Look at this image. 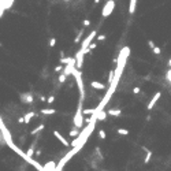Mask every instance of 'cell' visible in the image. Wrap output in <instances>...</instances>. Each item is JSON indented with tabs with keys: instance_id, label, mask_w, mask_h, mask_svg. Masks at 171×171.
I'll list each match as a JSON object with an SVG mask.
<instances>
[{
	"instance_id": "1",
	"label": "cell",
	"mask_w": 171,
	"mask_h": 171,
	"mask_svg": "<svg viewBox=\"0 0 171 171\" xmlns=\"http://www.w3.org/2000/svg\"><path fill=\"white\" fill-rule=\"evenodd\" d=\"M129 55H130V48L129 47H123V48L121 49V52H119V56H118V59H116V69H115V77H114V81L110 84V89L107 91V94L104 96L101 103L96 107L99 111H101L104 108V106H107V103L110 101L111 96L114 94V92H115L118 84H119L121 75L123 73V69H125V66H126V60H127V58H129Z\"/></svg>"
},
{
	"instance_id": "2",
	"label": "cell",
	"mask_w": 171,
	"mask_h": 171,
	"mask_svg": "<svg viewBox=\"0 0 171 171\" xmlns=\"http://www.w3.org/2000/svg\"><path fill=\"white\" fill-rule=\"evenodd\" d=\"M74 78H75V82H77L78 85V91H79V100L81 101H84V99H85V88H84V81H82V77H81V70L78 69H75L74 70Z\"/></svg>"
},
{
	"instance_id": "3",
	"label": "cell",
	"mask_w": 171,
	"mask_h": 171,
	"mask_svg": "<svg viewBox=\"0 0 171 171\" xmlns=\"http://www.w3.org/2000/svg\"><path fill=\"white\" fill-rule=\"evenodd\" d=\"M82 103L84 101H81L79 100V103H78V108H77V112H75V115H74V126L75 127H78V129H81L82 127V125H84V110H82Z\"/></svg>"
},
{
	"instance_id": "4",
	"label": "cell",
	"mask_w": 171,
	"mask_h": 171,
	"mask_svg": "<svg viewBox=\"0 0 171 171\" xmlns=\"http://www.w3.org/2000/svg\"><path fill=\"white\" fill-rule=\"evenodd\" d=\"M0 129H2V136H3V138L6 140V144H7L8 146H11V145L14 144L12 137H11V133H10V130H8L7 127H6V125H4L3 121L0 122Z\"/></svg>"
},
{
	"instance_id": "5",
	"label": "cell",
	"mask_w": 171,
	"mask_h": 171,
	"mask_svg": "<svg viewBox=\"0 0 171 171\" xmlns=\"http://www.w3.org/2000/svg\"><path fill=\"white\" fill-rule=\"evenodd\" d=\"M114 7H115V2H114V0H108V2L106 3V6H104V8H103L101 15H103V17L111 15V12L114 11Z\"/></svg>"
},
{
	"instance_id": "6",
	"label": "cell",
	"mask_w": 171,
	"mask_h": 171,
	"mask_svg": "<svg viewBox=\"0 0 171 171\" xmlns=\"http://www.w3.org/2000/svg\"><path fill=\"white\" fill-rule=\"evenodd\" d=\"M94 37H97V32L96 30H93V32H91L89 33V36L86 37V39H85L84 41H82V47H81V48L82 49H86V48H89V45L92 44V41H93V39Z\"/></svg>"
},
{
	"instance_id": "7",
	"label": "cell",
	"mask_w": 171,
	"mask_h": 171,
	"mask_svg": "<svg viewBox=\"0 0 171 171\" xmlns=\"http://www.w3.org/2000/svg\"><path fill=\"white\" fill-rule=\"evenodd\" d=\"M160 96H161L160 92H156V93L153 94V97H152L151 100H149V103H148V110H152V108L155 107V104L158 103V100L160 99Z\"/></svg>"
},
{
	"instance_id": "8",
	"label": "cell",
	"mask_w": 171,
	"mask_h": 171,
	"mask_svg": "<svg viewBox=\"0 0 171 171\" xmlns=\"http://www.w3.org/2000/svg\"><path fill=\"white\" fill-rule=\"evenodd\" d=\"M54 136H55L56 138H58V140L60 141V144H62V145H64V146H69V145H70V142H67V140H66L64 137L62 136L58 130H55V131H54Z\"/></svg>"
},
{
	"instance_id": "9",
	"label": "cell",
	"mask_w": 171,
	"mask_h": 171,
	"mask_svg": "<svg viewBox=\"0 0 171 171\" xmlns=\"http://www.w3.org/2000/svg\"><path fill=\"white\" fill-rule=\"evenodd\" d=\"M21 100H22L23 103L30 104V103H33V96H32L30 93H22V94H21Z\"/></svg>"
},
{
	"instance_id": "10",
	"label": "cell",
	"mask_w": 171,
	"mask_h": 171,
	"mask_svg": "<svg viewBox=\"0 0 171 171\" xmlns=\"http://www.w3.org/2000/svg\"><path fill=\"white\" fill-rule=\"evenodd\" d=\"M56 166L58 164L51 160V161H48V163L44 164V168H45V171H56Z\"/></svg>"
},
{
	"instance_id": "11",
	"label": "cell",
	"mask_w": 171,
	"mask_h": 171,
	"mask_svg": "<svg viewBox=\"0 0 171 171\" xmlns=\"http://www.w3.org/2000/svg\"><path fill=\"white\" fill-rule=\"evenodd\" d=\"M96 114H97V119H99V121H106L108 112H106L104 110H101V111H97V110H96Z\"/></svg>"
},
{
	"instance_id": "12",
	"label": "cell",
	"mask_w": 171,
	"mask_h": 171,
	"mask_svg": "<svg viewBox=\"0 0 171 171\" xmlns=\"http://www.w3.org/2000/svg\"><path fill=\"white\" fill-rule=\"evenodd\" d=\"M34 116H36V112L34 111H30L29 114H26V115L23 116V118H25V123H30L32 118H34Z\"/></svg>"
},
{
	"instance_id": "13",
	"label": "cell",
	"mask_w": 171,
	"mask_h": 171,
	"mask_svg": "<svg viewBox=\"0 0 171 171\" xmlns=\"http://www.w3.org/2000/svg\"><path fill=\"white\" fill-rule=\"evenodd\" d=\"M91 86L94 88V89H99V91H100V89H106V88H104V85L100 84V82H97V81H92V82H91Z\"/></svg>"
},
{
	"instance_id": "14",
	"label": "cell",
	"mask_w": 171,
	"mask_h": 171,
	"mask_svg": "<svg viewBox=\"0 0 171 171\" xmlns=\"http://www.w3.org/2000/svg\"><path fill=\"white\" fill-rule=\"evenodd\" d=\"M34 142H36V141H34ZM34 142H33V144H32V146H30V148L26 151V155L29 156V158H32L33 155H36V151H34V148H36V144H34Z\"/></svg>"
},
{
	"instance_id": "15",
	"label": "cell",
	"mask_w": 171,
	"mask_h": 171,
	"mask_svg": "<svg viewBox=\"0 0 171 171\" xmlns=\"http://www.w3.org/2000/svg\"><path fill=\"white\" fill-rule=\"evenodd\" d=\"M6 3L7 0H0V17H3L4 11H6Z\"/></svg>"
},
{
	"instance_id": "16",
	"label": "cell",
	"mask_w": 171,
	"mask_h": 171,
	"mask_svg": "<svg viewBox=\"0 0 171 171\" xmlns=\"http://www.w3.org/2000/svg\"><path fill=\"white\" fill-rule=\"evenodd\" d=\"M108 115H111V116H119V115H122V111L121 110H110L108 111Z\"/></svg>"
},
{
	"instance_id": "17",
	"label": "cell",
	"mask_w": 171,
	"mask_h": 171,
	"mask_svg": "<svg viewBox=\"0 0 171 171\" xmlns=\"http://www.w3.org/2000/svg\"><path fill=\"white\" fill-rule=\"evenodd\" d=\"M44 129H45V125H40V126H37L36 129H33L30 131V134H37V133H40L41 130H44Z\"/></svg>"
},
{
	"instance_id": "18",
	"label": "cell",
	"mask_w": 171,
	"mask_h": 171,
	"mask_svg": "<svg viewBox=\"0 0 171 171\" xmlns=\"http://www.w3.org/2000/svg\"><path fill=\"white\" fill-rule=\"evenodd\" d=\"M75 58H63V59H60V64H69V63H71V62H73Z\"/></svg>"
},
{
	"instance_id": "19",
	"label": "cell",
	"mask_w": 171,
	"mask_h": 171,
	"mask_svg": "<svg viewBox=\"0 0 171 171\" xmlns=\"http://www.w3.org/2000/svg\"><path fill=\"white\" fill-rule=\"evenodd\" d=\"M69 134H70L71 137H78V136H79V133H78V127H75V129H71V130L69 131Z\"/></svg>"
},
{
	"instance_id": "20",
	"label": "cell",
	"mask_w": 171,
	"mask_h": 171,
	"mask_svg": "<svg viewBox=\"0 0 171 171\" xmlns=\"http://www.w3.org/2000/svg\"><path fill=\"white\" fill-rule=\"evenodd\" d=\"M56 110H41V114H44V115H52V114H55Z\"/></svg>"
},
{
	"instance_id": "21",
	"label": "cell",
	"mask_w": 171,
	"mask_h": 171,
	"mask_svg": "<svg viewBox=\"0 0 171 171\" xmlns=\"http://www.w3.org/2000/svg\"><path fill=\"white\" fill-rule=\"evenodd\" d=\"M94 112H96V108H86V110H84L85 115H91V114H94Z\"/></svg>"
},
{
	"instance_id": "22",
	"label": "cell",
	"mask_w": 171,
	"mask_h": 171,
	"mask_svg": "<svg viewBox=\"0 0 171 171\" xmlns=\"http://www.w3.org/2000/svg\"><path fill=\"white\" fill-rule=\"evenodd\" d=\"M151 158H152V152L148 151V152H146V158H145V160H144V163H145V164H148V163H149V160H151Z\"/></svg>"
},
{
	"instance_id": "23",
	"label": "cell",
	"mask_w": 171,
	"mask_h": 171,
	"mask_svg": "<svg viewBox=\"0 0 171 171\" xmlns=\"http://www.w3.org/2000/svg\"><path fill=\"white\" fill-rule=\"evenodd\" d=\"M118 134H121V136H127V134H129V130H127V129H118Z\"/></svg>"
},
{
	"instance_id": "24",
	"label": "cell",
	"mask_w": 171,
	"mask_h": 171,
	"mask_svg": "<svg viewBox=\"0 0 171 171\" xmlns=\"http://www.w3.org/2000/svg\"><path fill=\"white\" fill-rule=\"evenodd\" d=\"M66 78H67V75L62 73V74H60V77H59V82H60V84H63L64 81H66Z\"/></svg>"
},
{
	"instance_id": "25",
	"label": "cell",
	"mask_w": 171,
	"mask_h": 171,
	"mask_svg": "<svg viewBox=\"0 0 171 171\" xmlns=\"http://www.w3.org/2000/svg\"><path fill=\"white\" fill-rule=\"evenodd\" d=\"M99 137H100L101 140H104V138H106V137H107L106 131H104V130H99Z\"/></svg>"
},
{
	"instance_id": "26",
	"label": "cell",
	"mask_w": 171,
	"mask_h": 171,
	"mask_svg": "<svg viewBox=\"0 0 171 171\" xmlns=\"http://www.w3.org/2000/svg\"><path fill=\"white\" fill-rule=\"evenodd\" d=\"M82 34H84V30H81V32L78 33V36L75 37V40H74V41H75V42H78V41H79V39H81V36H82Z\"/></svg>"
},
{
	"instance_id": "27",
	"label": "cell",
	"mask_w": 171,
	"mask_h": 171,
	"mask_svg": "<svg viewBox=\"0 0 171 171\" xmlns=\"http://www.w3.org/2000/svg\"><path fill=\"white\" fill-rule=\"evenodd\" d=\"M160 48H159V47H155V48H153V54H156V55H160Z\"/></svg>"
},
{
	"instance_id": "28",
	"label": "cell",
	"mask_w": 171,
	"mask_h": 171,
	"mask_svg": "<svg viewBox=\"0 0 171 171\" xmlns=\"http://www.w3.org/2000/svg\"><path fill=\"white\" fill-rule=\"evenodd\" d=\"M56 44V39H51V41H49V47H54Z\"/></svg>"
},
{
	"instance_id": "29",
	"label": "cell",
	"mask_w": 171,
	"mask_h": 171,
	"mask_svg": "<svg viewBox=\"0 0 171 171\" xmlns=\"http://www.w3.org/2000/svg\"><path fill=\"white\" fill-rule=\"evenodd\" d=\"M148 45L151 47V48H152V49H153V48H155V42H153V41H152V40H149V41H148Z\"/></svg>"
},
{
	"instance_id": "30",
	"label": "cell",
	"mask_w": 171,
	"mask_h": 171,
	"mask_svg": "<svg viewBox=\"0 0 171 171\" xmlns=\"http://www.w3.org/2000/svg\"><path fill=\"white\" fill-rule=\"evenodd\" d=\"M97 40H99V41H103V40H106V36H104V34L97 36Z\"/></svg>"
},
{
	"instance_id": "31",
	"label": "cell",
	"mask_w": 171,
	"mask_h": 171,
	"mask_svg": "<svg viewBox=\"0 0 171 171\" xmlns=\"http://www.w3.org/2000/svg\"><path fill=\"white\" fill-rule=\"evenodd\" d=\"M96 47H97V44H94V42H92V44L89 45V49L92 51V49H94V48H96Z\"/></svg>"
},
{
	"instance_id": "32",
	"label": "cell",
	"mask_w": 171,
	"mask_h": 171,
	"mask_svg": "<svg viewBox=\"0 0 171 171\" xmlns=\"http://www.w3.org/2000/svg\"><path fill=\"white\" fill-rule=\"evenodd\" d=\"M63 67H64V66H58V67H55V71H56V73H58V71H62V70H63Z\"/></svg>"
},
{
	"instance_id": "33",
	"label": "cell",
	"mask_w": 171,
	"mask_h": 171,
	"mask_svg": "<svg viewBox=\"0 0 171 171\" xmlns=\"http://www.w3.org/2000/svg\"><path fill=\"white\" fill-rule=\"evenodd\" d=\"M54 100H55V97H54V96H49L48 99H47V101H48V103H54Z\"/></svg>"
},
{
	"instance_id": "34",
	"label": "cell",
	"mask_w": 171,
	"mask_h": 171,
	"mask_svg": "<svg viewBox=\"0 0 171 171\" xmlns=\"http://www.w3.org/2000/svg\"><path fill=\"white\" fill-rule=\"evenodd\" d=\"M89 25H91V21H89V19H85V21H84V26H89Z\"/></svg>"
},
{
	"instance_id": "35",
	"label": "cell",
	"mask_w": 171,
	"mask_h": 171,
	"mask_svg": "<svg viewBox=\"0 0 171 171\" xmlns=\"http://www.w3.org/2000/svg\"><path fill=\"white\" fill-rule=\"evenodd\" d=\"M167 79L170 81V84H171V70H168V73H167Z\"/></svg>"
},
{
	"instance_id": "36",
	"label": "cell",
	"mask_w": 171,
	"mask_h": 171,
	"mask_svg": "<svg viewBox=\"0 0 171 171\" xmlns=\"http://www.w3.org/2000/svg\"><path fill=\"white\" fill-rule=\"evenodd\" d=\"M133 93H140V88H134V89H133Z\"/></svg>"
},
{
	"instance_id": "37",
	"label": "cell",
	"mask_w": 171,
	"mask_h": 171,
	"mask_svg": "<svg viewBox=\"0 0 171 171\" xmlns=\"http://www.w3.org/2000/svg\"><path fill=\"white\" fill-rule=\"evenodd\" d=\"M36 155H37V156H40V155H41V151H40V149H37V151H36Z\"/></svg>"
},
{
	"instance_id": "38",
	"label": "cell",
	"mask_w": 171,
	"mask_h": 171,
	"mask_svg": "<svg viewBox=\"0 0 171 171\" xmlns=\"http://www.w3.org/2000/svg\"><path fill=\"white\" fill-rule=\"evenodd\" d=\"M168 66H170V67H171V59L168 60Z\"/></svg>"
},
{
	"instance_id": "39",
	"label": "cell",
	"mask_w": 171,
	"mask_h": 171,
	"mask_svg": "<svg viewBox=\"0 0 171 171\" xmlns=\"http://www.w3.org/2000/svg\"><path fill=\"white\" fill-rule=\"evenodd\" d=\"M66 2H70V0H66Z\"/></svg>"
}]
</instances>
